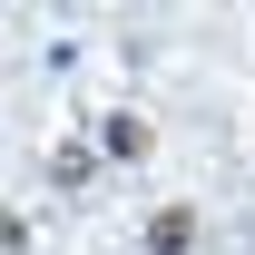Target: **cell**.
Listing matches in <instances>:
<instances>
[{"instance_id": "3", "label": "cell", "mask_w": 255, "mask_h": 255, "mask_svg": "<svg viewBox=\"0 0 255 255\" xmlns=\"http://www.w3.org/2000/svg\"><path fill=\"white\" fill-rule=\"evenodd\" d=\"M98 167H108V157H98V137H59V147H49V187H59V196H79Z\"/></svg>"}, {"instance_id": "2", "label": "cell", "mask_w": 255, "mask_h": 255, "mask_svg": "<svg viewBox=\"0 0 255 255\" xmlns=\"http://www.w3.org/2000/svg\"><path fill=\"white\" fill-rule=\"evenodd\" d=\"M98 157H108V167H137V157H157V128L137 118V108H108V118H98Z\"/></svg>"}, {"instance_id": "1", "label": "cell", "mask_w": 255, "mask_h": 255, "mask_svg": "<svg viewBox=\"0 0 255 255\" xmlns=\"http://www.w3.org/2000/svg\"><path fill=\"white\" fill-rule=\"evenodd\" d=\"M137 246L147 255H196L206 226H196V206H147V216H137Z\"/></svg>"}]
</instances>
